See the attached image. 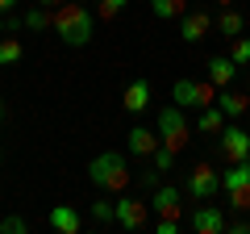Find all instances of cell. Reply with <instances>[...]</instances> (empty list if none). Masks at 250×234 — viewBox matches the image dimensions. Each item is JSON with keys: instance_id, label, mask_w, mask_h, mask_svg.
<instances>
[{"instance_id": "1", "label": "cell", "mask_w": 250, "mask_h": 234, "mask_svg": "<svg viewBox=\"0 0 250 234\" xmlns=\"http://www.w3.org/2000/svg\"><path fill=\"white\" fill-rule=\"evenodd\" d=\"M92 25H96V17H92V9L80 4V0H67V4H59V9L50 13V29L59 34V42L71 46V50H80V46L92 42Z\"/></svg>"}, {"instance_id": "2", "label": "cell", "mask_w": 250, "mask_h": 234, "mask_svg": "<svg viewBox=\"0 0 250 234\" xmlns=\"http://www.w3.org/2000/svg\"><path fill=\"white\" fill-rule=\"evenodd\" d=\"M88 180L96 184L100 192H125L134 176H129V163H125L121 151H100L96 159L88 163Z\"/></svg>"}, {"instance_id": "3", "label": "cell", "mask_w": 250, "mask_h": 234, "mask_svg": "<svg viewBox=\"0 0 250 234\" xmlns=\"http://www.w3.org/2000/svg\"><path fill=\"white\" fill-rule=\"evenodd\" d=\"M221 192H225L233 213H246L250 209V159L229 163V171H221Z\"/></svg>"}, {"instance_id": "4", "label": "cell", "mask_w": 250, "mask_h": 234, "mask_svg": "<svg viewBox=\"0 0 250 234\" xmlns=\"http://www.w3.org/2000/svg\"><path fill=\"white\" fill-rule=\"evenodd\" d=\"M159 142L171 146L175 155L192 142V126H188V117H184V109H179V105L159 109Z\"/></svg>"}, {"instance_id": "5", "label": "cell", "mask_w": 250, "mask_h": 234, "mask_svg": "<svg viewBox=\"0 0 250 234\" xmlns=\"http://www.w3.org/2000/svg\"><path fill=\"white\" fill-rule=\"evenodd\" d=\"M171 96H175V105L179 109H205V105H213L217 100V88L208 80H192V75H184V80H175L171 84Z\"/></svg>"}, {"instance_id": "6", "label": "cell", "mask_w": 250, "mask_h": 234, "mask_svg": "<svg viewBox=\"0 0 250 234\" xmlns=\"http://www.w3.org/2000/svg\"><path fill=\"white\" fill-rule=\"evenodd\" d=\"M184 188H188V197H192V201H213L217 192H221V171H217L213 163H196V167L188 171Z\"/></svg>"}, {"instance_id": "7", "label": "cell", "mask_w": 250, "mask_h": 234, "mask_svg": "<svg viewBox=\"0 0 250 234\" xmlns=\"http://www.w3.org/2000/svg\"><path fill=\"white\" fill-rule=\"evenodd\" d=\"M217 155H221L225 163L250 159V130H242V126H233V121H225V130L217 134Z\"/></svg>"}, {"instance_id": "8", "label": "cell", "mask_w": 250, "mask_h": 234, "mask_svg": "<svg viewBox=\"0 0 250 234\" xmlns=\"http://www.w3.org/2000/svg\"><path fill=\"white\" fill-rule=\"evenodd\" d=\"M113 209L121 230H146V222H150V201H138L129 192H121V201H113Z\"/></svg>"}, {"instance_id": "9", "label": "cell", "mask_w": 250, "mask_h": 234, "mask_svg": "<svg viewBox=\"0 0 250 234\" xmlns=\"http://www.w3.org/2000/svg\"><path fill=\"white\" fill-rule=\"evenodd\" d=\"M208 29H213V17H208L205 9H188L184 17H179V38H184L188 46H196L208 38Z\"/></svg>"}, {"instance_id": "10", "label": "cell", "mask_w": 250, "mask_h": 234, "mask_svg": "<svg viewBox=\"0 0 250 234\" xmlns=\"http://www.w3.org/2000/svg\"><path fill=\"white\" fill-rule=\"evenodd\" d=\"M150 209H154L159 217H179V213H184V192L171 188V184H154Z\"/></svg>"}, {"instance_id": "11", "label": "cell", "mask_w": 250, "mask_h": 234, "mask_svg": "<svg viewBox=\"0 0 250 234\" xmlns=\"http://www.w3.org/2000/svg\"><path fill=\"white\" fill-rule=\"evenodd\" d=\"M188 226L196 234H225V213H221V205H200V209H192Z\"/></svg>"}, {"instance_id": "12", "label": "cell", "mask_w": 250, "mask_h": 234, "mask_svg": "<svg viewBox=\"0 0 250 234\" xmlns=\"http://www.w3.org/2000/svg\"><path fill=\"white\" fill-rule=\"evenodd\" d=\"M121 105H125V113H146L150 109V80L146 75H134L121 92Z\"/></svg>"}, {"instance_id": "13", "label": "cell", "mask_w": 250, "mask_h": 234, "mask_svg": "<svg viewBox=\"0 0 250 234\" xmlns=\"http://www.w3.org/2000/svg\"><path fill=\"white\" fill-rule=\"evenodd\" d=\"M125 151L138 155V159H150V155L159 151V130H150V126H134L129 134H125Z\"/></svg>"}, {"instance_id": "14", "label": "cell", "mask_w": 250, "mask_h": 234, "mask_svg": "<svg viewBox=\"0 0 250 234\" xmlns=\"http://www.w3.org/2000/svg\"><path fill=\"white\" fill-rule=\"evenodd\" d=\"M217 109H221L229 121H238L242 113H250V96L246 92H233V88H217V100H213Z\"/></svg>"}, {"instance_id": "15", "label": "cell", "mask_w": 250, "mask_h": 234, "mask_svg": "<svg viewBox=\"0 0 250 234\" xmlns=\"http://www.w3.org/2000/svg\"><path fill=\"white\" fill-rule=\"evenodd\" d=\"M233 75H238V63H233L229 54H213V59H208V84H213V88H229Z\"/></svg>"}, {"instance_id": "16", "label": "cell", "mask_w": 250, "mask_h": 234, "mask_svg": "<svg viewBox=\"0 0 250 234\" xmlns=\"http://www.w3.org/2000/svg\"><path fill=\"white\" fill-rule=\"evenodd\" d=\"M50 226L59 234H80L83 230V217H80V209H75V205H54L50 209Z\"/></svg>"}, {"instance_id": "17", "label": "cell", "mask_w": 250, "mask_h": 234, "mask_svg": "<svg viewBox=\"0 0 250 234\" xmlns=\"http://www.w3.org/2000/svg\"><path fill=\"white\" fill-rule=\"evenodd\" d=\"M225 121H229V117H225L217 105H205V109L196 113V134H205V138H217V134L225 130Z\"/></svg>"}, {"instance_id": "18", "label": "cell", "mask_w": 250, "mask_h": 234, "mask_svg": "<svg viewBox=\"0 0 250 234\" xmlns=\"http://www.w3.org/2000/svg\"><path fill=\"white\" fill-rule=\"evenodd\" d=\"M213 29H217L221 38H229V42H233V38H238L242 29H246V17H242L238 9H221V13L213 17Z\"/></svg>"}, {"instance_id": "19", "label": "cell", "mask_w": 250, "mask_h": 234, "mask_svg": "<svg viewBox=\"0 0 250 234\" xmlns=\"http://www.w3.org/2000/svg\"><path fill=\"white\" fill-rule=\"evenodd\" d=\"M150 13L159 21H179L188 13V0H150Z\"/></svg>"}, {"instance_id": "20", "label": "cell", "mask_w": 250, "mask_h": 234, "mask_svg": "<svg viewBox=\"0 0 250 234\" xmlns=\"http://www.w3.org/2000/svg\"><path fill=\"white\" fill-rule=\"evenodd\" d=\"M21 54H25L21 38H13V34H4V38H0V67H13V63H21Z\"/></svg>"}, {"instance_id": "21", "label": "cell", "mask_w": 250, "mask_h": 234, "mask_svg": "<svg viewBox=\"0 0 250 234\" xmlns=\"http://www.w3.org/2000/svg\"><path fill=\"white\" fill-rule=\"evenodd\" d=\"M50 13H54V9H46V4H34V9H29L21 21H25V29L42 34V29H50Z\"/></svg>"}, {"instance_id": "22", "label": "cell", "mask_w": 250, "mask_h": 234, "mask_svg": "<svg viewBox=\"0 0 250 234\" xmlns=\"http://www.w3.org/2000/svg\"><path fill=\"white\" fill-rule=\"evenodd\" d=\"M92 222H100V226H113L117 222V209H113V201H108V197L92 201Z\"/></svg>"}, {"instance_id": "23", "label": "cell", "mask_w": 250, "mask_h": 234, "mask_svg": "<svg viewBox=\"0 0 250 234\" xmlns=\"http://www.w3.org/2000/svg\"><path fill=\"white\" fill-rule=\"evenodd\" d=\"M125 4H129V0H96V17L100 21H113V17L125 13Z\"/></svg>"}, {"instance_id": "24", "label": "cell", "mask_w": 250, "mask_h": 234, "mask_svg": "<svg viewBox=\"0 0 250 234\" xmlns=\"http://www.w3.org/2000/svg\"><path fill=\"white\" fill-rule=\"evenodd\" d=\"M229 59H233L238 67H242V63H250V38H242V34L233 38V46H229Z\"/></svg>"}, {"instance_id": "25", "label": "cell", "mask_w": 250, "mask_h": 234, "mask_svg": "<svg viewBox=\"0 0 250 234\" xmlns=\"http://www.w3.org/2000/svg\"><path fill=\"white\" fill-rule=\"evenodd\" d=\"M25 230H29V222H25V217H17V213L0 217V234H25Z\"/></svg>"}, {"instance_id": "26", "label": "cell", "mask_w": 250, "mask_h": 234, "mask_svg": "<svg viewBox=\"0 0 250 234\" xmlns=\"http://www.w3.org/2000/svg\"><path fill=\"white\" fill-rule=\"evenodd\" d=\"M150 159H154V167H159V171H171V167H175V151L163 146V142H159V151H154Z\"/></svg>"}, {"instance_id": "27", "label": "cell", "mask_w": 250, "mask_h": 234, "mask_svg": "<svg viewBox=\"0 0 250 234\" xmlns=\"http://www.w3.org/2000/svg\"><path fill=\"white\" fill-rule=\"evenodd\" d=\"M154 230H159V234H179V230H184V222H179V217H159Z\"/></svg>"}, {"instance_id": "28", "label": "cell", "mask_w": 250, "mask_h": 234, "mask_svg": "<svg viewBox=\"0 0 250 234\" xmlns=\"http://www.w3.org/2000/svg\"><path fill=\"white\" fill-rule=\"evenodd\" d=\"M225 230H233V234H250V217H233V222H225Z\"/></svg>"}, {"instance_id": "29", "label": "cell", "mask_w": 250, "mask_h": 234, "mask_svg": "<svg viewBox=\"0 0 250 234\" xmlns=\"http://www.w3.org/2000/svg\"><path fill=\"white\" fill-rule=\"evenodd\" d=\"M159 176H163L159 167H150V171H142V184H146V188H154V184H159Z\"/></svg>"}, {"instance_id": "30", "label": "cell", "mask_w": 250, "mask_h": 234, "mask_svg": "<svg viewBox=\"0 0 250 234\" xmlns=\"http://www.w3.org/2000/svg\"><path fill=\"white\" fill-rule=\"evenodd\" d=\"M17 4H21V0H0V13H13Z\"/></svg>"}, {"instance_id": "31", "label": "cell", "mask_w": 250, "mask_h": 234, "mask_svg": "<svg viewBox=\"0 0 250 234\" xmlns=\"http://www.w3.org/2000/svg\"><path fill=\"white\" fill-rule=\"evenodd\" d=\"M38 4H46V9H59V4H67V0H38Z\"/></svg>"}, {"instance_id": "32", "label": "cell", "mask_w": 250, "mask_h": 234, "mask_svg": "<svg viewBox=\"0 0 250 234\" xmlns=\"http://www.w3.org/2000/svg\"><path fill=\"white\" fill-rule=\"evenodd\" d=\"M4 34H9V29H4V13H0V38H4Z\"/></svg>"}, {"instance_id": "33", "label": "cell", "mask_w": 250, "mask_h": 234, "mask_svg": "<svg viewBox=\"0 0 250 234\" xmlns=\"http://www.w3.org/2000/svg\"><path fill=\"white\" fill-rule=\"evenodd\" d=\"M217 4H221V9H233V0H217Z\"/></svg>"}, {"instance_id": "34", "label": "cell", "mask_w": 250, "mask_h": 234, "mask_svg": "<svg viewBox=\"0 0 250 234\" xmlns=\"http://www.w3.org/2000/svg\"><path fill=\"white\" fill-rule=\"evenodd\" d=\"M0 121H4V100H0Z\"/></svg>"}, {"instance_id": "35", "label": "cell", "mask_w": 250, "mask_h": 234, "mask_svg": "<svg viewBox=\"0 0 250 234\" xmlns=\"http://www.w3.org/2000/svg\"><path fill=\"white\" fill-rule=\"evenodd\" d=\"M188 4H205V0H188Z\"/></svg>"}, {"instance_id": "36", "label": "cell", "mask_w": 250, "mask_h": 234, "mask_svg": "<svg viewBox=\"0 0 250 234\" xmlns=\"http://www.w3.org/2000/svg\"><path fill=\"white\" fill-rule=\"evenodd\" d=\"M80 4H88V0H80Z\"/></svg>"}, {"instance_id": "37", "label": "cell", "mask_w": 250, "mask_h": 234, "mask_svg": "<svg viewBox=\"0 0 250 234\" xmlns=\"http://www.w3.org/2000/svg\"><path fill=\"white\" fill-rule=\"evenodd\" d=\"M0 163H4V155H0Z\"/></svg>"}]
</instances>
